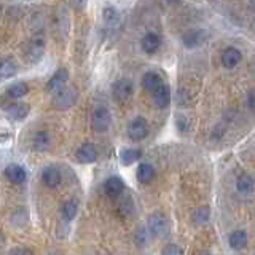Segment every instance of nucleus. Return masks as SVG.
Segmentation results:
<instances>
[{
  "mask_svg": "<svg viewBox=\"0 0 255 255\" xmlns=\"http://www.w3.org/2000/svg\"><path fill=\"white\" fill-rule=\"evenodd\" d=\"M77 101V90L72 86H62L54 93V106L58 109H69Z\"/></svg>",
  "mask_w": 255,
  "mask_h": 255,
  "instance_id": "f257e3e1",
  "label": "nucleus"
},
{
  "mask_svg": "<svg viewBox=\"0 0 255 255\" xmlns=\"http://www.w3.org/2000/svg\"><path fill=\"white\" fill-rule=\"evenodd\" d=\"M110 123H112V117L106 107H98L93 112L91 125L96 132H106L110 128Z\"/></svg>",
  "mask_w": 255,
  "mask_h": 255,
  "instance_id": "f03ea898",
  "label": "nucleus"
},
{
  "mask_svg": "<svg viewBox=\"0 0 255 255\" xmlns=\"http://www.w3.org/2000/svg\"><path fill=\"white\" fill-rule=\"evenodd\" d=\"M148 230L155 236H166L167 231H169V222H167L166 215L161 212L151 214L148 217Z\"/></svg>",
  "mask_w": 255,
  "mask_h": 255,
  "instance_id": "7ed1b4c3",
  "label": "nucleus"
},
{
  "mask_svg": "<svg viewBox=\"0 0 255 255\" xmlns=\"http://www.w3.org/2000/svg\"><path fill=\"white\" fill-rule=\"evenodd\" d=\"M147 134H148V126H147L145 118H142V117L134 118L129 128H128V135H129L132 140H142L143 137H147Z\"/></svg>",
  "mask_w": 255,
  "mask_h": 255,
  "instance_id": "20e7f679",
  "label": "nucleus"
},
{
  "mask_svg": "<svg viewBox=\"0 0 255 255\" xmlns=\"http://www.w3.org/2000/svg\"><path fill=\"white\" fill-rule=\"evenodd\" d=\"M132 94V82L128 78H122L114 85V96L117 101H126L129 99Z\"/></svg>",
  "mask_w": 255,
  "mask_h": 255,
  "instance_id": "39448f33",
  "label": "nucleus"
},
{
  "mask_svg": "<svg viewBox=\"0 0 255 255\" xmlns=\"http://www.w3.org/2000/svg\"><path fill=\"white\" fill-rule=\"evenodd\" d=\"M151 94H153V102L155 106L159 107V109H164L169 106L171 102V91H169V86H167L166 83H161L156 90L151 91Z\"/></svg>",
  "mask_w": 255,
  "mask_h": 255,
  "instance_id": "423d86ee",
  "label": "nucleus"
},
{
  "mask_svg": "<svg viewBox=\"0 0 255 255\" xmlns=\"http://www.w3.org/2000/svg\"><path fill=\"white\" fill-rule=\"evenodd\" d=\"M67 80H69V72H67V69H59L50 80H48L46 91L48 93H56V91L59 90V88H62L64 85H66Z\"/></svg>",
  "mask_w": 255,
  "mask_h": 255,
  "instance_id": "0eeeda50",
  "label": "nucleus"
},
{
  "mask_svg": "<svg viewBox=\"0 0 255 255\" xmlns=\"http://www.w3.org/2000/svg\"><path fill=\"white\" fill-rule=\"evenodd\" d=\"M96 158H98V151H96L93 143H83V145L77 150V159L83 164L94 163Z\"/></svg>",
  "mask_w": 255,
  "mask_h": 255,
  "instance_id": "6e6552de",
  "label": "nucleus"
},
{
  "mask_svg": "<svg viewBox=\"0 0 255 255\" xmlns=\"http://www.w3.org/2000/svg\"><path fill=\"white\" fill-rule=\"evenodd\" d=\"M42 180L46 187H50V188H56L61 183L62 177H61V172L56 169V167L53 166H48L43 169L42 172Z\"/></svg>",
  "mask_w": 255,
  "mask_h": 255,
  "instance_id": "1a4fd4ad",
  "label": "nucleus"
},
{
  "mask_svg": "<svg viewBox=\"0 0 255 255\" xmlns=\"http://www.w3.org/2000/svg\"><path fill=\"white\" fill-rule=\"evenodd\" d=\"M239 61H241V53H239V50H236V48H227L225 51L222 53V64L225 66L227 69H233L236 67Z\"/></svg>",
  "mask_w": 255,
  "mask_h": 255,
  "instance_id": "9d476101",
  "label": "nucleus"
},
{
  "mask_svg": "<svg viewBox=\"0 0 255 255\" xmlns=\"http://www.w3.org/2000/svg\"><path fill=\"white\" fill-rule=\"evenodd\" d=\"M5 175H6V179L13 183H22L26 180V171H24V167L19 164H8L5 169Z\"/></svg>",
  "mask_w": 255,
  "mask_h": 255,
  "instance_id": "9b49d317",
  "label": "nucleus"
},
{
  "mask_svg": "<svg viewBox=\"0 0 255 255\" xmlns=\"http://www.w3.org/2000/svg\"><path fill=\"white\" fill-rule=\"evenodd\" d=\"M5 110H6V114L10 115L11 118H14V120H22V118H26L29 115L30 107L27 106V104L16 102V104H8V106L5 107Z\"/></svg>",
  "mask_w": 255,
  "mask_h": 255,
  "instance_id": "f8f14e48",
  "label": "nucleus"
},
{
  "mask_svg": "<svg viewBox=\"0 0 255 255\" xmlns=\"http://www.w3.org/2000/svg\"><path fill=\"white\" fill-rule=\"evenodd\" d=\"M104 190H106V193L112 198L118 196L120 193H123L125 190V183L120 177H109L104 183Z\"/></svg>",
  "mask_w": 255,
  "mask_h": 255,
  "instance_id": "ddd939ff",
  "label": "nucleus"
},
{
  "mask_svg": "<svg viewBox=\"0 0 255 255\" xmlns=\"http://www.w3.org/2000/svg\"><path fill=\"white\" fill-rule=\"evenodd\" d=\"M236 188L239 193H243V195H251L255 191V180L254 177H251V175H247V174H243V175H239L238 180H236Z\"/></svg>",
  "mask_w": 255,
  "mask_h": 255,
  "instance_id": "4468645a",
  "label": "nucleus"
},
{
  "mask_svg": "<svg viewBox=\"0 0 255 255\" xmlns=\"http://www.w3.org/2000/svg\"><path fill=\"white\" fill-rule=\"evenodd\" d=\"M159 45H161V40H159V37L155 32H148V34L142 38V50L148 54H153L155 51H158Z\"/></svg>",
  "mask_w": 255,
  "mask_h": 255,
  "instance_id": "2eb2a0df",
  "label": "nucleus"
},
{
  "mask_svg": "<svg viewBox=\"0 0 255 255\" xmlns=\"http://www.w3.org/2000/svg\"><path fill=\"white\" fill-rule=\"evenodd\" d=\"M206 38H207V34L204 30H191L183 37V43H185V46H188V48H195L198 45H201Z\"/></svg>",
  "mask_w": 255,
  "mask_h": 255,
  "instance_id": "dca6fc26",
  "label": "nucleus"
},
{
  "mask_svg": "<svg viewBox=\"0 0 255 255\" xmlns=\"http://www.w3.org/2000/svg\"><path fill=\"white\" fill-rule=\"evenodd\" d=\"M142 156V151L139 148H123L120 151V161L125 166H131Z\"/></svg>",
  "mask_w": 255,
  "mask_h": 255,
  "instance_id": "f3484780",
  "label": "nucleus"
},
{
  "mask_svg": "<svg viewBox=\"0 0 255 255\" xmlns=\"http://www.w3.org/2000/svg\"><path fill=\"white\" fill-rule=\"evenodd\" d=\"M161 83H164L163 82V78L159 77L156 72H147L145 75H143V78H142V85H143V88H145L147 91H153V90H156V88L161 85Z\"/></svg>",
  "mask_w": 255,
  "mask_h": 255,
  "instance_id": "a211bd4d",
  "label": "nucleus"
},
{
  "mask_svg": "<svg viewBox=\"0 0 255 255\" xmlns=\"http://www.w3.org/2000/svg\"><path fill=\"white\" fill-rule=\"evenodd\" d=\"M230 247L231 249H236V251H239V249H243V247L247 244V233L244 230H236V231H233V233L230 235Z\"/></svg>",
  "mask_w": 255,
  "mask_h": 255,
  "instance_id": "6ab92c4d",
  "label": "nucleus"
},
{
  "mask_svg": "<svg viewBox=\"0 0 255 255\" xmlns=\"http://www.w3.org/2000/svg\"><path fill=\"white\" fill-rule=\"evenodd\" d=\"M34 148L37 151H45L48 147H50V143H51V137H50V132L48 131H38L35 132L34 135Z\"/></svg>",
  "mask_w": 255,
  "mask_h": 255,
  "instance_id": "aec40b11",
  "label": "nucleus"
},
{
  "mask_svg": "<svg viewBox=\"0 0 255 255\" xmlns=\"http://www.w3.org/2000/svg\"><path fill=\"white\" fill-rule=\"evenodd\" d=\"M155 177V169H153V166L148 164V163H142L139 164L137 167V180L140 183H148L151 182Z\"/></svg>",
  "mask_w": 255,
  "mask_h": 255,
  "instance_id": "412c9836",
  "label": "nucleus"
},
{
  "mask_svg": "<svg viewBox=\"0 0 255 255\" xmlns=\"http://www.w3.org/2000/svg\"><path fill=\"white\" fill-rule=\"evenodd\" d=\"M29 91V86L27 83L24 82H18V83H13L10 88L6 90V94L10 96V98H14V99H19L22 96H26Z\"/></svg>",
  "mask_w": 255,
  "mask_h": 255,
  "instance_id": "4be33fe9",
  "label": "nucleus"
},
{
  "mask_svg": "<svg viewBox=\"0 0 255 255\" xmlns=\"http://www.w3.org/2000/svg\"><path fill=\"white\" fill-rule=\"evenodd\" d=\"M16 74V66L11 61H2L0 62V82L10 78Z\"/></svg>",
  "mask_w": 255,
  "mask_h": 255,
  "instance_id": "5701e85b",
  "label": "nucleus"
},
{
  "mask_svg": "<svg viewBox=\"0 0 255 255\" xmlns=\"http://www.w3.org/2000/svg\"><path fill=\"white\" fill-rule=\"evenodd\" d=\"M77 209H78V204L77 201H74V199H70V201H67L66 204H64L62 207V215L66 220H72L77 215Z\"/></svg>",
  "mask_w": 255,
  "mask_h": 255,
  "instance_id": "b1692460",
  "label": "nucleus"
},
{
  "mask_svg": "<svg viewBox=\"0 0 255 255\" xmlns=\"http://www.w3.org/2000/svg\"><path fill=\"white\" fill-rule=\"evenodd\" d=\"M161 255H183V251L177 244H167L163 249Z\"/></svg>",
  "mask_w": 255,
  "mask_h": 255,
  "instance_id": "393cba45",
  "label": "nucleus"
},
{
  "mask_svg": "<svg viewBox=\"0 0 255 255\" xmlns=\"http://www.w3.org/2000/svg\"><path fill=\"white\" fill-rule=\"evenodd\" d=\"M117 8L114 6H107V8H104V19H106L107 22H112V21H115L117 19Z\"/></svg>",
  "mask_w": 255,
  "mask_h": 255,
  "instance_id": "a878e982",
  "label": "nucleus"
},
{
  "mask_svg": "<svg viewBox=\"0 0 255 255\" xmlns=\"http://www.w3.org/2000/svg\"><path fill=\"white\" fill-rule=\"evenodd\" d=\"M207 217H209V209H207V207H201V209L196 211V222L198 223L206 222Z\"/></svg>",
  "mask_w": 255,
  "mask_h": 255,
  "instance_id": "bb28decb",
  "label": "nucleus"
},
{
  "mask_svg": "<svg viewBox=\"0 0 255 255\" xmlns=\"http://www.w3.org/2000/svg\"><path fill=\"white\" fill-rule=\"evenodd\" d=\"M88 0H70V5L75 8V10H83Z\"/></svg>",
  "mask_w": 255,
  "mask_h": 255,
  "instance_id": "cd10ccee",
  "label": "nucleus"
},
{
  "mask_svg": "<svg viewBox=\"0 0 255 255\" xmlns=\"http://www.w3.org/2000/svg\"><path fill=\"white\" fill-rule=\"evenodd\" d=\"M10 255H34L29 249H24V247H18V249H13Z\"/></svg>",
  "mask_w": 255,
  "mask_h": 255,
  "instance_id": "c85d7f7f",
  "label": "nucleus"
},
{
  "mask_svg": "<svg viewBox=\"0 0 255 255\" xmlns=\"http://www.w3.org/2000/svg\"><path fill=\"white\" fill-rule=\"evenodd\" d=\"M247 106L252 110H255V91H251L249 96H247Z\"/></svg>",
  "mask_w": 255,
  "mask_h": 255,
  "instance_id": "c756f323",
  "label": "nucleus"
},
{
  "mask_svg": "<svg viewBox=\"0 0 255 255\" xmlns=\"http://www.w3.org/2000/svg\"><path fill=\"white\" fill-rule=\"evenodd\" d=\"M169 3H177V2H180V0H167Z\"/></svg>",
  "mask_w": 255,
  "mask_h": 255,
  "instance_id": "7c9ffc66",
  "label": "nucleus"
}]
</instances>
